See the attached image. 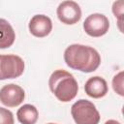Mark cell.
I'll list each match as a JSON object with an SVG mask.
<instances>
[{"label": "cell", "instance_id": "obj_10", "mask_svg": "<svg viewBox=\"0 0 124 124\" xmlns=\"http://www.w3.org/2000/svg\"><path fill=\"white\" fill-rule=\"evenodd\" d=\"M16 39V33L12 25L4 18H0V48L10 47Z\"/></svg>", "mask_w": 124, "mask_h": 124}, {"label": "cell", "instance_id": "obj_16", "mask_svg": "<svg viewBox=\"0 0 124 124\" xmlns=\"http://www.w3.org/2000/svg\"><path fill=\"white\" fill-rule=\"evenodd\" d=\"M47 124H56V123H47Z\"/></svg>", "mask_w": 124, "mask_h": 124}, {"label": "cell", "instance_id": "obj_1", "mask_svg": "<svg viewBox=\"0 0 124 124\" xmlns=\"http://www.w3.org/2000/svg\"><path fill=\"white\" fill-rule=\"evenodd\" d=\"M64 60L68 67L83 73H91L101 64L99 52L88 46L80 44L70 45L64 51Z\"/></svg>", "mask_w": 124, "mask_h": 124}, {"label": "cell", "instance_id": "obj_4", "mask_svg": "<svg viewBox=\"0 0 124 124\" xmlns=\"http://www.w3.org/2000/svg\"><path fill=\"white\" fill-rule=\"evenodd\" d=\"M24 71V61L15 54H0V80L20 77Z\"/></svg>", "mask_w": 124, "mask_h": 124}, {"label": "cell", "instance_id": "obj_12", "mask_svg": "<svg viewBox=\"0 0 124 124\" xmlns=\"http://www.w3.org/2000/svg\"><path fill=\"white\" fill-rule=\"evenodd\" d=\"M112 88L120 96L124 95L123 91V72H119L112 78Z\"/></svg>", "mask_w": 124, "mask_h": 124}, {"label": "cell", "instance_id": "obj_11", "mask_svg": "<svg viewBox=\"0 0 124 124\" xmlns=\"http://www.w3.org/2000/svg\"><path fill=\"white\" fill-rule=\"evenodd\" d=\"M16 116L21 124H35L38 120L39 113L35 106L26 104L18 108Z\"/></svg>", "mask_w": 124, "mask_h": 124}, {"label": "cell", "instance_id": "obj_8", "mask_svg": "<svg viewBox=\"0 0 124 124\" xmlns=\"http://www.w3.org/2000/svg\"><path fill=\"white\" fill-rule=\"evenodd\" d=\"M30 33L37 38L47 36L52 29L51 19L45 15H35L29 21L28 25Z\"/></svg>", "mask_w": 124, "mask_h": 124}, {"label": "cell", "instance_id": "obj_2", "mask_svg": "<svg viewBox=\"0 0 124 124\" xmlns=\"http://www.w3.org/2000/svg\"><path fill=\"white\" fill-rule=\"evenodd\" d=\"M48 86L55 97L64 103L72 101L78 94V81L72 74L65 70L54 71L48 79Z\"/></svg>", "mask_w": 124, "mask_h": 124}, {"label": "cell", "instance_id": "obj_9", "mask_svg": "<svg viewBox=\"0 0 124 124\" xmlns=\"http://www.w3.org/2000/svg\"><path fill=\"white\" fill-rule=\"evenodd\" d=\"M84 90L89 97L94 99H99L107 95L108 91V87L107 81L103 78L99 76H95L87 79L84 85Z\"/></svg>", "mask_w": 124, "mask_h": 124}, {"label": "cell", "instance_id": "obj_3", "mask_svg": "<svg viewBox=\"0 0 124 124\" xmlns=\"http://www.w3.org/2000/svg\"><path fill=\"white\" fill-rule=\"evenodd\" d=\"M71 114L76 124H99L100 121V113L95 105L84 99L73 104Z\"/></svg>", "mask_w": 124, "mask_h": 124}, {"label": "cell", "instance_id": "obj_15", "mask_svg": "<svg viewBox=\"0 0 124 124\" xmlns=\"http://www.w3.org/2000/svg\"><path fill=\"white\" fill-rule=\"evenodd\" d=\"M105 124H121V123H120V122H118V121H116V120L109 119V120L106 121V122H105Z\"/></svg>", "mask_w": 124, "mask_h": 124}, {"label": "cell", "instance_id": "obj_7", "mask_svg": "<svg viewBox=\"0 0 124 124\" xmlns=\"http://www.w3.org/2000/svg\"><path fill=\"white\" fill-rule=\"evenodd\" d=\"M25 97L24 90L15 83L4 85L0 89V102L9 108L17 107L20 105Z\"/></svg>", "mask_w": 124, "mask_h": 124}, {"label": "cell", "instance_id": "obj_14", "mask_svg": "<svg viewBox=\"0 0 124 124\" xmlns=\"http://www.w3.org/2000/svg\"><path fill=\"white\" fill-rule=\"evenodd\" d=\"M112 12L114 16L118 18V23L122 22V15H123V1H116L112 5Z\"/></svg>", "mask_w": 124, "mask_h": 124}, {"label": "cell", "instance_id": "obj_13", "mask_svg": "<svg viewBox=\"0 0 124 124\" xmlns=\"http://www.w3.org/2000/svg\"><path fill=\"white\" fill-rule=\"evenodd\" d=\"M14 115L11 110L0 108V124H14Z\"/></svg>", "mask_w": 124, "mask_h": 124}, {"label": "cell", "instance_id": "obj_5", "mask_svg": "<svg viewBox=\"0 0 124 124\" xmlns=\"http://www.w3.org/2000/svg\"><path fill=\"white\" fill-rule=\"evenodd\" d=\"M109 28L108 18L103 14H92L88 16L83 22L85 33L91 37H101L105 35Z\"/></svg>", "mask_w": 124, "mask_h": 124}, {"label": "cell", "instance_id": "obj_6", "mask_svg": "<svg viewBox=\"0 0 124 124\" xmlns=\"http://www.w3.org/2000/svg\"><path fill=\"white\" fill-rule=\"evenodd\" d=\"M58 19L65 24L72 25L79 21L81 17V10L79 5L75 1H63L56 10Z\"/></svg>", "mask_w": 124, "mask_h": 124}]
</instances>
